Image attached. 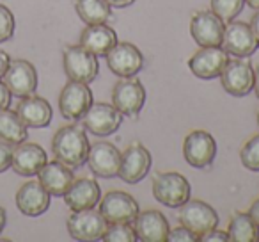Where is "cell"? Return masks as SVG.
I'll return each mask as SVG.
<instances>
[{
	"mask_svg": "<svg viewBox=\"0 0 259 242\" xmlns=\"http://www.w3.org/2000/svg\"><path fill=\"white\" fill-rule=\"evenodd\" d=\"M89 139L85 132L76 125H68L55 132L52 139V152L59 162L66 164L71 169L82 167L89 157Z\"/></svg>",
	"mask_w": 259,
	"mask_h": 242,
	"instance_id": "1",
	"label": "cell"
},
{
	"mask_svg": "<svg viewBox=\"0 0 259 242\" xmlns=\"http://www.w3.org/2000/svg\"><path fill=\"white\" fill-rule=\"evenodd\" d=\"M190 194L192 185L181 173L167 171V173H158L153 178V196L156 201L169 209H180L190 199Z\"/></svg>",
	"mask_w": 259,
	"mask_h": 242,
	"instance_id": "2",
	"label": "cell"
},
{
	"mask_svg": "<svg viewBox=\"0 0 259 242\" xmlns=\"http://www.w3.org/2000/svg\"><path fill=\"white\" fill-rule=\"evenodd\" d=\"M62 64L69 80L91 84L100 73V62L94 54L82 47V45H69L62 54Z\"/></svg>",
	"mask_w": 259,
	"mask_h": 242,
	"instance_id": "3",
	"label": "cell"
},
{
	"mask_svg": "<svg viewBox=\"0 0 259 242\" xmlns=\"http://www.w3.org/2000/svg\"><path fill=\"white\" fill-rule=\"evenodd\" d=\"M180 224L195 233L199 238L219 226V214L211 205L201 199H188L180 206Z\"/></svg>",
	"mask_w": 259,
	"mask_h": 242,
	"instance_id": "4",
	"label": "cell"
},
{
	"mask_svg": "<svg viewBox=\"0 0 259 242\" xmlns=\"http://www.w3.org/2000/svg\"><path fill=\"white\" fill-rule=\"evenodd\" d=\"M146 103V89L135 77L121 79L112 91V105L128 118H137Z\"/></svg>",
	"mask_w": 259,
	"mask_h": 242,
	"instance_id": "5",
	"label": "cell"
},
{
	"mask_svg": "<svg viewBox=\"0 0 259 242\" xmlns=\"http://www.w3.org/2000/svg\"><path fill=\"white\" fill-rule=\"evenodd\" d=\"M82 125L87 132L98 137H108L115 134L122 123V114L110 103H93L82 116Z\"/></svg>",
	"mask_w": 259,
	"mask_h": 242,
	"instance_id": "6",
	"label": "cell"
},
{
	"mask_svg": "<svg viewBox=\"0 0 259 242\" xmlns=\"http://www.w3.org/2000/svg\"><path fill=\"white\" fill-rule=\"evenodd\" d=\"M100 214L108 224L115 223H134L139 210V203L128 192L110 191L100 199Z\"/></svg>",
	"mask_w": 259,
	"mask_h": 242,
	"instance_id": "7",
	"label": "cell"
},
{
	"mask_svg": "<svg viewBox=\"0 0 259 242\" xmlns=\"http://www.w3.org/2000/svg\"><path fill=\"white\" fill-rule=\"evenodd\" d=\"M66 226H68L71 238L82 242H91V240H100L103 237L108 223L100 214V210L85 209V210H75L68 217Z\"/></svg>",
	"mask_w": 259,
	"mask_h": 242,
	"instance_id": "8",
	"label": "cell"
},
{
	"mask_svg": "<svg viewBox=\"0 0 259 242\" xmlns=\"http://www.w3.org/2000/svg\"><path fill=\"white\" fill-rule=\"evenodd\" d=\"M153 157L149 150L141 143H132L124 152L121 153V164H119V175L126 184H139L148 177L151 169Z\"/></svg>",
	"mask_w": 259,
	"mask_h": 242,
	"instance_id": "9",
	"label": "cell"
},
{
	"mask_svg": "<svg viewBox=\"0 0 259 242\" xmlns=\"http://www.w3.org/2000/svg\"><path fill=\"white\" fill-rule=\"evenodd\" d=\"M91 105H93V93L89 89V84L69 80L59 94V111L62 118L69 121L82 119Z\"/></svg>",
	"mask_w": 259,
	"mask_h": 242,
	"instance_id": "10",
	"label": "cell"
},
{
	"mask_svg": "<svg viewBox=\"0 0 259 242\" xmlns=\"http://www.w3.org/2000/svg\"><path fill=\"white\" fill-rule=\"evenodd\" d=\"M105 57H107V66L110 68V72L121 79L135 77L144 66L142 52L128 41H117Z\"/></svg>",
	"mask_w": 259,
	"mask_h": 242,
	"instance_id": "11",
	"label": "cell"
},
{
	"mask_svg": "<svg viewBox=\"0 0 259 242\" xmlns=\"http://www.w3.org/2000/svg\"><path fill=\"white\" fill-rule=\"evenodd\" d=\"M183 157L192 167H209L217 157V141L206 130H192L183 141Z\"/></svg>",
	"mask_w": 259,
	"mask_h": 242,
	"instance_id": "12",
	"label": "cell"
},
{
	"mask_svg": "<svg viewBox=\"0 0 259 242\" xmlns=\"http://www.w3.org/2000/svg\"><path fill=\"white\" fill-rule=\"evenodd\" d=\"M4 84L8 86L11 96L25 98L36 93L37 89V72L32 62L25 59H15L9 62L4 73Z\"/></svg>",
	"mask_w": 259,
	"mask_h": 242,
	"instance_id": "13",
	"label": "cell"
},
{
	"mask_svg": "<svg viewBox=\"0 0 259 242\" xmlns=\"http://www.w3.org/2000/svg\"><path fill=\"white\" fill-rule=\"evenodd\" d=\"M229 62V54L220 47H201L190 59L188 68L197 79L211 80L220 77L226 64Z\"/></svg>",
	"mask_w": 259,
	"mask_h": 242,
	"instance_id": "14",
	"label": "cell"
},
{
	"mask_svg": "<svg viewBox=\"0 0 259 242\" xmlns=\"http://www.w3.org/2000/svg\"><path fill=\"white\" fill-rule=\"evenodd\" d=\"M226 22L213 11H197L190 20V34L199 47H220Z\"/></svg>",
	"mask_w": 259,
	"mask_h": 242,
	"instance_id": "15",
	"label": "cell"
},
{
	"mask_svg": "<svg viewBox=\"0 0 259 242\" xmlns=\"http://www.w3.org/2000/svg\"><path fill=\"white\" fill-rule=\"evenodd\" d=\"M220 82L226 93L233 96H247L254 87V68L243 57H236L226 64L220 73Z\"/></svg>",
	"mask_w": 259,
	"mask_h": 242,
	"instance_id": "16",
	"label": "cell"
},
{
	"mask_svg": "<svg viewBox=\"0 0 259 242\" xmlns=\"http://www.w3.org/2000/svg\"><path fill=\"white\" fill-rule=\"evenodd\" d=\"M257 40L252 32L250 23L236 22V20L227 22L222 38V48L227 54L234 57H250L257 50Z\"/></svg>",
	"mask_w": 259,
	"mask_h": 242,
	"instance_id": "17",
	"label": "cell"
},
{
	"mask_svg": "<svg viewBox=\"0 0 259 242\" xmlns=\"http://www.w3.org/2000/svg\"><path fill=\"white\" fill-rule=\"evenodd\" d=\"M119 164H121V152L112 143L100 141L91 146L87 166L94 173V177L115 178L119 175Z\"/></svg>",
	"mask_w": 259,
	"mask_h": 242,
	"instance_id": "18",
	"label": "cell"
},
{
	"mask_svg": "<svg viewBox=\"0 0 259 242\" xmlns=\"http://www.w3.org/2000/svg\"><path fill=\"white\" fill-rule=\"evenodd\" d=\"M52 194L41 185L39 180H29L16 192V206L23 216L37 217L50 209Z\"/></svg>",
	"mask_w": 259,
	"mask_h": 242,
	"instance_id": "19",
	"label": "cell"
},
{
	"mask_svg": "<svg viewBox=\"0 0 259 242\" xmlns=\"http://www.w3.org/2000/svg\"><path fill=\"white\" fill-rule=\"evenodd\" d=\"M137 238L142 242H165L170 231L169 221L160 210L139 212L134 221Z\"/></svg>",
	"mask_w": 259,
	"mask_h": 242,
	"instance_id": "20",
	"label": "cell"
},
{
	"mask_svg": "<svg viewBox=\"0 0 259 242\" xmlns=\"http://www.w3.org/2000/svg\"><path fill=\"white\" fill-rule=\"evenodd\" d=\"M47 152L36 143H20L13 150L11 167L22 177H34L47 164Z\"/></svg>",
	"mask_w": 259,
	"mask_h": 242,
	"instance_id": "21",
	"label": "cell"
},
{
	"mask_svg": "<svg viewBox=\"0 0 259 242\" xmlns=\"http://www.w3.org/2000/svg\"><path fill=\"white\" fill-rule=\"evenodd\" d=\"M101 199V189L94 178H76L64 192V201L69 209L85 210L94 209Z\"/></svg>",
	"mask_w": 259,
	"mask_h": 242,
	"instance_id": "22",
	"label": "cell"
},
{
	"mask_svg": "<svg viewBox=\"0 0 259 242\" xmlns=\"http://www.w3.org/2000/svg\"><path fill=\"white\" fill-rule=\"evenodd\" d=\"M16 114L27 125V128H45L50 125L54 112H52V105L45 98L30 94L20 100Z\"/></svg>",
	"mask_w": 259,
	"mask_h": 242,
	"instance_id": "23",
	"label": "cell"
},
{
	"mask_svg": "<svg viewBox=\"0 0 259 242\" xmlns=\"http://www.w3.org/2000/svg\"><path fill=\"white\" fill-rule=\"evenodd\" d=\"M37 177H39L41 185L52 196H64V192L68 191L69 185L75 180V175H73L71 167L59 162L57 159L45 164L39 173H37Z\"/></svg>",
	"mask_w": 259,
	"mask_h": 242,
	"instance_id": "24",
	"label": "cell"
},
{
	"mask_svg": "<svg viewBox=\"0 0 259 242\" xmlns=\"http://www.w3.org/2000/svg\"><path fill=\"white\" fill-rule=\"evenodd\" d=\"M115 43H117V34L107 23L87 25L80 34V45L96 57H105Z\"/></svg>",
	"mask_w": 259,
	"mask_h": 242,
	"instance_id": "25",
	"label": "cell"
},
{
	"mask_svg": "<svg viewBox=\"0 0 259 242\" xmlns=\"http://www.w3.org/2000/svg\"><path fill=\"white\" fill-rule=\"evenodd\" d=\"M227 235L229 240L234 242H257L259 226L248 216V212H234L227 226Z\"/></svg>",
	"mask_w": 259,
	"mask_h": 242,
	"instance_id": "26",
	"label": "cell"
},
{
	"mask_svg": "<svg viewBox=\"0 0 259 242\" xmlns=\"http://www.w3.org/2000/svg\"><path fill=\"white\" fill-rule=\"evenodd\" d=\"M75 9L85 25L107 23L112 16V6L107 0H76Z\"/></svg>",
	"mask_w": 259,
	"mask_h": 242,
	"instance_id": "27",
	"label": "cell"
},
{
	"mask_svg": "<svg viewBox=\"0 0 259 242\" xmlns=\"http://www.w3.org/2000/svg\"><path fill=\"white\" fill-rule=\"evenodd\" d=\"M27 135H29L27 125L20 119L16 111H9V109L0 111V139L2 141H8L16 146L27 141Z\"/></svg>",
	"mask_w": 259,
	"mask_h": 242,
	"instance_id": "28",
	"label": "cell"
},
{
	"mask_svg": "<svg viewBox=\"0 0 259 242\" xmlns=\"http://www.w3.org/2000/svg\"><path fill=\"white\" fill-rule=\"evenodd\" d=\"M101 240L107 242H135L137 240V233L132 223H115L108 224L105 230Z\"/></svg>",
	"mask_w": 259,
	"mask_h": 242,
	"instance_id": "29",
	"label": "cell"
},
{
	"mask_svg": "<svg viewBox=\"0 0 259 242\" xmlns=\"http://www.w3.org/2000/svg\"><path fill=\"white\" fill-rule=\"evenodd\" d=\"M245 0H211V11L224 22L234 20L243 11Z\"/></svg>",
	"mask_w": 259,
	"mask_h": 242,
	"instance_id": "30",
	"label": "cell"
},
{
	"mask_svg": "<svg viewBox=\"0 0 259 242\" xmlns=\"http://www.w3.org/2000/svg\"><path fill=\"white\" fill-rule=\"evenodd\" d=\"M240 159L247 169L259 171V134L250 137L243 146H241Z\"/></svg>",
	"mask_w": 259,
	"mask_h": 242,
	"instance_id": "31",
	"label": "cell"
},
{
	"mask_svg": "<svg viewBox=\"0 0 259 242\" xmlns=\"http://www.w3.org/2000/svg\"><path fill=\"white\" fill-rule=\"evenodd\" d=\"M15 15L11 13V9L0 4V43L9 41L15 34Z\"/></svg>",
	"mask_w": 259,
	"mask_h": 242,
	"instance_id": "32",
	"label": "cell"
},
{
	"mask_svg": "<svg viewBox=\"0 0 259 242\" xmlns=\"http://www.w3.org/2000/svg\"><path fill=\"white\" fill-rule=\"evenodd\" d=\"M167 240H170V242H195V240H201V238H199L195 233H192L188 228L180 226V228H174V230L169 231Z\"/></svg>",
	"mask_w": 259,
	"mask_h": 242,
	"instance_id": "33",
	"label": "cell"
},
{
	"mask_svg": "<svg viewBox=\"0 0 259 242\" xmlns=\"http://www.w3.org/2000/svg\"><path fill=\"white\" fill-rule=\"evenodd\" d=\"M13 145L8 141L0 139V173H4L11 167V159H13Z\"/></svg>",
	"mask_w": 259,
	"mask_h": 242,
	"instance_id": "34",
	"label": "cell"
},
{
	"mask_svg": "<svg viewBox=\"0 0 259 242\" xmlns=\"http://www.w3.org/2000/svg\"><path fill=\"white\" fill-rule=\"evenodd\" d=\"M201 240L202 242H227L229 240V235H227V231H222V230H219V228H213L211 231L202 235Z\"/></svg>",
	"mask_w": 259,
	"mask_h": 242,
	"instance_id": "35",
	"label": "cell"
},
{
	"mask_svg": "<svg viewBox=\"0 0 259 242\" xmlns=\"http://www.w3.org/2000/svg\"><path fill=\"white\" fill-rule=\"evenodd\" d=\"M9 103H11V93L4 82H0V111L8 109Z\"/></svg>",
	"mask_w": 259,
	"mask_h": 242,
	"instance_id": "36",
	"label": "cell"
},
{
	"mask_svg": "<svg viewBox=\"0 0 259 242\" xmlns=\"http://www.w3.org/2000/svg\"><path fill=\"white\" fill-rule=\"evenodd\" d=\"M9 62H11V57H9V54H8V52H4V50H0V79L4 77V73H6V70H8Z\"/></svg>",
	"mask_w": 259,
	"mask_h": 242,
	"instance_id": "37",
	"label": "cell"
},
{
	"mask_svg": "<svg viewBox=\"0 0 259 242\" xmlns=\"http://www.w3.org/2000/svg\"><path fill=\"white\" fill-rule=\"evenodd\" d=\"M250 29H252V32H254L255 40H257V45H259V9H257V13L250 18Z\"/></svg>",
	"mask_w": 259,
	"mask_h": 242,
	"instance_id": "38",
	"label": "cell"
},
{
	"mask_svg": "<svg viewBox=\"0 0 259 242\" xmlns=\"http://www.w3.org/2000/svg\"><path fill=\"white\" fill-rule=\"evenodd\" d=\"M248 216H250L252 219L255 221V224L259 226V198L250 205V209H248Z\"/></svg>",
	"mask_w": 259,
	"mask_h": 242,
	"instance_id": "39",
	"label": "cell"
},
{
	"mask_svg": "<svg viewBox=\"0 0 259 242\" xmlns=\"http://www.w3.org/2000/svg\"><path fill=\"white\" fill-rule=\"evenodd\" d=\"M107 2L112 6V8L122 9V8H128V6H132L135 2V0H107Z\"/></svg>",
	"mask_w": 259,
	"mask_h": 242,
	"instance_id": "40",
	"label": "cell"
},
{
	"mask_svg": "<svg viewBox=\"0 0 259 242\" xmlns=\"http://www.w3.org/2000/svg\"><path fill=\"white\" fill-rule=\"evenodd\" d=\"M254 91H255V96L259 98V66L254 70Z\"/></svg>",
	"mask_w": 259,
	"mask_h": 242,
	"instance_id": "41",
	"label": "cell"
},
{
	"mask_svg": "<svg viewBox=\"0 0 259 242\" xmlns=\"http://www.w3.org/2000/svg\"><path fill=\"white\" fill-rule=\"evenodd\" d=\"M6 221H8V216H6V210L2 209V206H0V233H2V230H4Z\"/></svg>",
	"mask_w": 259,
	"mask_h": 242,
	"instance_id": "42",
	"label": "cell"
},
{
	"mask_svg": "<svg viewBox=\"0 0 259 242\" xmlns=\"http://www.w3.org/2000/svg\"><path fill=\"white\" fill-rule=\"evenodd\" d=\"M245 2H247L248 8L255 9V11H257V9H259V0H245Z\"/></svg>",
	"mask_w": 259,
	"mask_h": 242,
	"instance_id": "43",
	"label": "cell"
},
{
	"mask_svg": "<svg viewBox=\"0 0 259 242\" xmlns=\"http://www.w3.org/2000/svg\"><path fill=\"white\" fill-rule=\"evenodd\" d=\"M257 125H259V112H257Z\"/></svg>",
	"mask_w": 259,
	"mask_h": 242,
	"instance_id": "44",
	"label": "cell"
}]
</instances>
